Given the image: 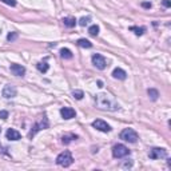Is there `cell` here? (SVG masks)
Wrapping results in <instances>:
<instances>
[{
  "instance_id": "cell-1",
  "label": "cell",
  "mask_w": 171,
  "mask_h": 171,
  "mask_svg": "<svg viewBox=\"0 0 171 171\" xmlns=\"http://www.w3.org/2000/svg\"><path fill=\"white\" fill-rule=\"evenodd\" d=\"M95 103L99 110L104 111H119L120 110V104L116 102V99L112 95L106 92H100L95 95Z\"/></svg>"
},
{
  "instance_id": "cell-2",
  "label": "cell",
  "mask_w": 171,
  "mask_h": 171,
  "mask_svg": "<svg viewBox=\"0 0 171 171\" xmlns=\"http://www.w3.org/2000/svg\"><path fill=\"white\" fill-rule=\"evenodd\" d=\"M48 126H50V123H48V118H47V115L44 114V115L40 116V118L38 119V122H36V123L32 126V128H31L30 138H33V136H35L39 131L45 130V128H48Z\"/></svg>"
},
{
  "instance_id": "cell-3",
  "label": "cell",
  "mask_w": 171,
  "mask_h": 171,
  "mask_svg": "<svg viewBox=\"0 0 171 171\" xmlns=\"http://www.w3.org/2000/svg\"><path fill=\"white\" fill-rule=\"evenodd\" d=\"M56 163H58L59 166H62V167L71 166V164L74 163V158H72V155H71L70 151H63V152L59 154L58 158H56Z\"/></svg>"
},
{
  "instance_id": "cell-4",
  "label": "cell",
  "mask_w": 171,
  "mask_h": 171,
  "mask_svg": "<svg viewBox=\"0 0 171 171\" xmlns=\"http://www.w3.org/2000/svg\"><path fill=\"white\" fill-rule=\"evenodd\" d=\"M120 139H123L124 142H128V143H136L139 139L138 132L132 128H124L120 132Z\"/></svg>"
},
{
  "instance_id": "cell-5",
  "label": "cell",
  "mask_w": 171,
  "mask_h": 171,
  "mask_svg": "<svg viewBox=\"0 0 171 171\" xmlns=\"http://www.w3.org/2000/svg\"><path fill=\"white\" fill-rule=\"evenodd\" d=\"M127 155H130V150L124 144H115L112 147V156L115 159H122Z\"/></svg>"
},
{
  "instance_id": "cell-6",
  "label": "cell",
  "mask_w": 171,
  "mask_h": 171,
  "mask_svg": "<svg viewBox=\"0 0 171 171\" xmlns=\"http://www.w3.org/2000/svg\"><path fill=\"white\" fill-rule=\"evenodd\" d=\"M150 159H163L167 158V150L161 149V147H152L149 152Z\"/></svg>"
},
{
  "instance_id": "cell-7",
  "label": "cell",
  "mask_w": 171,
  "mask_h": 171,
  "mask_svg": "<svg viewBox=\"0 0 171 171\" xmlns=\"http://www.w3.org/2000/svg\"><path fill=\"white\" fill-rule=\"evenodd\" d=\"M1 95H3V98H5V99L15 98V96L18 95V90H16V87L13 84H5L1 91Z\"/></svg>"
},
{
  "instance_id": "cell-8",
  "label": "cell",
  "mask_w": 171,
  "mask_h": 171,
  "mask_svg": "<svg viewBox=\"0 0 171 171\" xmlns=\"http://www.w3.org/2000/svg\"><path fill=\"white\" fill-rule=\"evenodd\" d=\"M92 64L95 65L98 70H104L107 65V62L104 59V56H102L100 54H94L92 55Z\"/></svg>"
},
{
  "instance_id": "cell-9",
  "label": "cell",
  "mask_w": 171,
  "mask_h": 171,
  "mask_svg": "<svg viewBox=\"0 0 171 171\" xmlns=\"http://www.w3.org/2000/svg\"><path fill=\"white\" fill-rule=\"evenodd\" d=\"M92 127L96 128L98 131H102V132H110L112 128H111V126L107 123V122L102 120V119H96V120L92 122Z\"/></svg>"
},
{
  "instance_id": "cell-10",
  "label": "cell",
  "mask_w": 171,
  "mask_h": 171,
  "mask_svg": "<svg viewBox=\"0 0 171 171\" xmlns=\"http://www.w3.org/2000/svg\"><path fill=\"white\" fill-rule=\"evenodd\" d=\"M60 115L63 119H65V120H70V119L75 118L76 112H75V110L71 108V107H62L60 108Z\"/></svg>"
},
{
  "instance_id": "cell-11",
  "label": "cell",
  "mask_w": 171,
  "mask_h": 171,
  "mask_svg": "<svg viewBox=\"0 0 171 171\" xmlns=\"http://www.w3.org/2000/svg\"><path fill=\"white\" fill-rule=\"evenodd\" d=\"M10 70L16 76H24V74H25V67L22 64H11Z\"/></svg>"
},
{
  "instance_id": "cell-12",
  "label": "cell",
  "mask_w": 171,
  "mask_h": 171,
  "mask_svg": "<svg viewBox=\"0 0 171 171\" xmlns=\"http://www.w3.org/2000/svg\"><path fill=\"white\" fill-rule=\"evenodd\" d=\"M5 136H7L8 141H19L20 139V132L13 128H8L7 132H5Z\"/></svg>"
},
{
  "instance_id": "cell-13",
  "label": "cell",
  "mask_w": 171,
  "mask_h": 171,
  "mask_svg": "<svg viewBox=\"0 0 171 171\" xmlns=\"http://www.w3.org/2000/svg\"><path fill=\"white\" fill-rule=\"evenodd\" d=\"M112 76L115 79H119V80H124L127 78V72L124 70H122V68H115L112 71Z\"/></svg>"
},
{
  "instance_id": "cell-14",
  "label": "cell",
  "mask_w": 171,
  "mask_h": 171,
  "mask_svg": "<svg viewBox=\"0 0 171 171\" xmlns=\"http://www.w3.org/2000/svg\"><path fill=\"white\" fill-rule=\"evenodd\" d=\"M62 22H63V24L68 28H72V27H75L76 25V19L75 18H63V20Z\"/></svg>"
},
{
  "instance_id": "cell-15",
  "label": "cell",
  "mask_w": 171,
  "mask_h": 171,
  "mask_svg": "<svg viewBox=\"0 0 171 171\" xmlns=\"http://www.w3.org/2000/svg\"><path fill=\"white\" fill-rule=\"evenodd\" d=\"M76 44L82 48H91L92 47V43L90 40H87V39H79V40L76 42Z\"/></svg>"
},
{
  "instance_id": "cell-16",
  "label": "cell",
  "mask_w": 171,
  "mask_h": 171,
  "mask_svg": "<svg viewBox=\"0 0 171 171\" xmlns=\"http://www.w3.org/2000/svg\"><path fill=\"white\" fill-rule=\"evenodd\" d=\"M36 68L39 70V72H42V74H45L48 71V68H50V65H48L47 62H40V63H38L36 64Z\"/></svg>"
},
{
  "instance_id": "cell-17",
  "label": "cell",
  "mask_w": 171,
  "mask_h": 171,
  "mask_svg": "<svg viewBox=\"0 0 171 171\" xmlns=\"http://www.w3.org/2000/svg\"><path fill=\"white\" fill-rule=\"evenodd\" d=\"M76 139H78V136L74 135V134H71V135H64L63 138H62V143H63V144H68L70 142L76 141Z\"/></svg>"
},
{
  "instance_id": "cell-18",
  "label": "cell",
  "mask_w": 171,
  "mask_h": 171,
  "mask_svg": "<svg viewBox=\"0 0 171 171\" xmlns=\"http://www.w3.org/2000/svg\"><path fill=\"white\" fill-rule=\"evenodd\" d=\"M60 56L63 59H72V52H71V50H68V48H62Z\"/></svg>"
},
{
  "instance_id": "cell-19",
  "label": "cell",
  "mask_w": 171,
  "mask_h": 171,
  "mask_svg": "<svg viewBox=\"0 0 171 171\" xmlns=\"http://www.w3.org/2000/svg\"><path fill=\"white\" fill-rule=\"evenodd\" d=\"M147 94H149V96L151 98V100H156V99H158V96H159L158 90H155V88H149Z\"/></svg>"
},
{
  "instance_id": "cell-20",
  "label": "cell",
  "mask_w": 171,
  "mask_h": 171,
  "mask_svg": "<svg viewBox=\"0 0 171 171\" xmlns=\"http://www.w3.org/2000/svg\"><path fill=\"white\" fill-rule=\"evenodd\" d=\"M88 33H90L91 36H98L99 35V25H96V24L91 25V27L88 28Z\"/></svg>"
},
{
  "instance_id": "cell-21",
  "label": "cell",
  "mask_w": 171,
  "mask_h": 171,
  "mask_svg": "<svg viewBox=\"0 0 171 171\" xmlns=\"http://www.w3.org/2000/svg\"><path fill=\"white\" fill-rule=\"evenodd\" d=\"M72 96L75 99H78V100H82L83 96H84V94H83V91H82V90H74L72 91Z\"/></svg>"
},
{
  "instance_id": "cell-22",
  "label": "cell",
  "mask_w": 171,
  "mask_h": 171,
  "mask_svg": "<svg viewBox=\"0 0 171 171\" xmlns=\"http://www.w3.org/2000/svg\"><path fill=\"white\" fill-rule=\"evenodd\" d=\"M130 31H134L138 36H141V35H143V32L146 31V28L144 27H130Z\"/></svg>"
},
{
  "instance_id": "cell-23",
  "label": "cell",
  "mask_w": 171,
  "mask_h": 171,
  "mask_svg": "<svg viewBox=\"0 0 171 171\" xmlns=\"http://www.w3.org/2000/svg\"><path fill=\"white\" fill-rule=\"evenodd\" d=\"M18 36H19V33L15 32V31H13V32H10V33L7 35V40L12 43V42H15L16 39H18Z\"/></svg>"
},
{
  "instance_id": "cell-24",
  "label": "cell",
  "mask_w": 171,
  "mask_h": 171,
  "mask_svg": "<svg viewBox=\"0 0 171 171\" xmlns=\"http://www.w3.org/2000/svg\"><path fill=\"white\" fill-rule=\"evenodd\" d=\"M90 20H91L90 18H82L80 20H79V24H80L82 27H86V25H87L88 23H90Z\"/></svg>"
},
{
  "instance_id": "cell-25",
  "label": "cell",
  "mask_w": 171,
  "mask_h": 171,
  "mask_svg": "<svg viewBox=\"0 0 171 171\" xmlns=\"http://www.w3.org/2000/svg\"><path fill=\"white\" fill-rule=\"evenodd\" d=\"M0 1L7 4V5H11V7H15L16 5V0H0Z\"/></svg>"
},
{
  "instance_id": "cell-26",
  "label": "cell",
  "mask_w": 171,
  "mask_h": 171,
  "mask_svg": "<svg viewBox=\"0 0 171 171\" xmlns=\"http://www.w3.org/2000/svg\"><path fill=\"white\" fill-rule=\"evenodd\" d=\"M122 167H123V169H130V167H132V161H131V159H127Z\"/></svg>"
},
{
  "instance_id": "cell-27",
  "label": "cell",
  "mask_w": 171,
  "mask_h": 171,
  "mask_svg": "<svg viewBox=\"0 0 171 171\" xmlns=\"http://www.w3.org/2000/svg\"><path fill=\"white\" fill-rule=\"evenodd\" d=\"M8 118V111H0V119H7Z\"/></svg>"
},
{
  "instance_id": "cell-28",
  "label": "cell",
  "mask_w": 171,
  "mask_h": 171,
  "mask_svg": "<svg viewBox=\"0 0 171 171\" xmlns=\"http://www.w3.org/2000/svg\"><path fill=\"white\" fill-rule=\"evenodd\" d=\"M162 4H163L166 8L171 7V1H170V0H163V1H162Z\"/></svg>"
},
{
  "instance_id": "cell-29",
  "label": "cell",
  "mask_w": 171,
  "mask_h": 171,
  "mask_svg": "<svg viewBox=\"0 0 171 171\" xmlns=\"http://www.w3.org/2000/svg\"><path fill=\"white\" fill-rule=\"evenodd\" d=\"M142 7H143V8H151V3H149V1L142 3Z\"/></svg>"
},
{
  "instance_id": "cell-30",
  "label": "cell",
  "mask_w": 171,
  "mask_h": 171,
  "mask_svg": "<svg viewBox=\"0 0 171 171\" xmlns=\"http://www.w3.org/2000/svg\"><path fill=\"white\" fill-rule=\"evenodd\" d=\"M98 87H103V82H102V80H98Z\"/></svg>"
},
{
  "instance_id": "cell-31",
  "label": "cell",
  "mask_w": 171,
  "mask_h": 171,
  "mask_svg": "<svg viewBox=\"0 0 171 171\" xmlns=\"http://www.w3.org/2000/svg\"><path fill=\"white\" fill-rule=\"evenodd\" d=\"M0 134H1V127H0Z\"/></svg>"
}]
</instances>
